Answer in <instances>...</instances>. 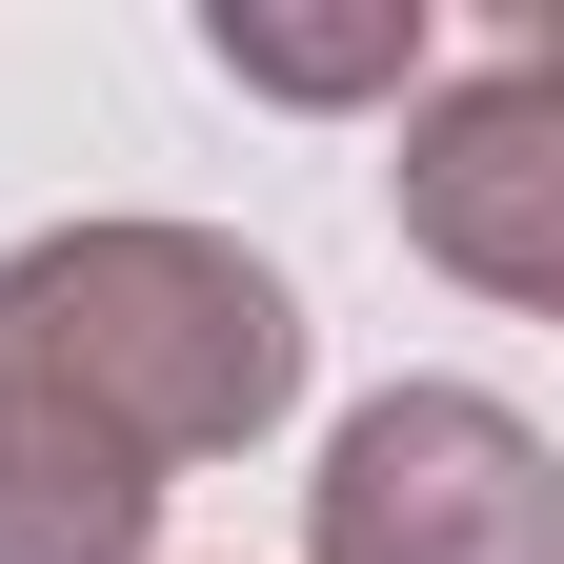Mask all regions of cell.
I'll list each match as a JSON object with an SVG mask.
<instances>
[{
	"label": "cell",
	"mask_w": 564,
	"mask_h": 564,
	"mask_svg": "<svg viewBox=\"0 0 564 564\" xmlns=\"http://www.w3.org/2000/svg\"><path fill=\"white\" fill-rule=\"evenodd\" d=\"M303 544L323 564H564V464L484 383H383V403H343Z\"/></svg>",
	"instance_id": "cell-2"
},
{
	"label": "cell",
	"mask_w": 564,
	"mask_h": 564,
	"mask_svg": "<svg viewBox=\"0 0 564 564\" xmlns=\"http://www.w3.org/2000/svg\"><path fill=\"white\" fill-rule=\"evenodd\" d=\"M141 544H162V464L0 364V564H141Z\"/></svg>",
	"instance_id": "cell-4"
},
{
	"label": "cell",
	"mask_w": 564,
	"mask_h": 564,
	"mask_svg": "<svg viewBox=\"0 0 564 564\" xmlns=\"http://www.w3.org/2000/svg\"><path fill=\"white\" fill-rule=\"evenodd\" d=\"M403 242L464 262L484 303H564V61L544 41H484L403 121Z\"/></svg>",
	"instance_id": "cell-3"
},
{
	"label": "cell",
	"mask_w": 564,
	"mask_h": 564,
	"mask_svg": "<svg viewBox=\"0 0 564 564\" xmlns=\"http://www.w3.org/2000/svg\"><path fill=\"white\" fill-rule=\"evenodd\" d=\"M0 364L61 383L141 464H223L303 403V303H282V262L202 223H61L0 262Z\"/></svg>",
	"instance_id": "cell-1"
},
{
	"label": "cell",
	"mask_w": 564,
	"mask_h": 564,
	"mask_svg": "<svg viewBox=\"0 0 564 564\" xmlns=\"http://www.w3.org/2000/svg\"><path fill=\"white\" fill-rule=\"evenodd\" d=\"M202 61L223 82H262V101H383V82H423V21H202Z\"/></svg>",
	"instance_id": "cell-5"
}]
</instances>
